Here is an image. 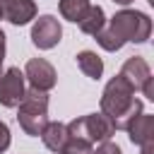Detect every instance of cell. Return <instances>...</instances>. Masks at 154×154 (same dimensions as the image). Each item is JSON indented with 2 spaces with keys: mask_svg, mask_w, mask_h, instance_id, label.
Here are the masks:
<instances>
[{
  "mask_svg": "<svg viewBox=\"0 0 154 154\" xmlns=\"http://www.w3.org/2000/svg\"><path fill=\"white\" fill-rule=\"evenodd\" d=\"M152 34V19L140 10H120L113 14L111 24L96 34V41L103 51H120L128 41L144 43Z\"/></svg>",
  "mask_w": 154,
  "mask_h": 154,
  "instance_id": "6da1fadb",
  "label": "cell"
},
{
  "mask_svg": "<svg viewBox=\"0 0 154 154\" xmlns=\"http://www.w3.org/2000/svg\"><path fill=\"white\" fill-rule=\"evenodd\" d=\"M17 120L26 135L38 137L48 123V94L34 87L26 89L17 106Z\"/></svg>",
  "mask_w": 154,
  "mask_h": 154,
  "instance_id": "7a4b0ae2",
  "label": "cell"
},
{
  "mask_svg": "<svg viewBox=\"0 0 154 154\" xmlns=\"http://www.w3.org/2000/svg\"><path fill=\"white\" fill-rule=\"evenodd\" d=\"M116 132L113 128V120L106 116V113H89V116H82V118H75L72 123H67V135L72 137H82L91 144H101L106 140H111Z\"/></svg>",
  "mask_w": 154,
  "mask_h": 154,
  "instance_id": "3957f363",
  "label": "cell"
},
{
  "mask_svg": "<svg viewBox=\"0 0 154 154\" xmlns=\"http://www.w3.org/2000/svg\"><path fill=\"white\" fill-rule=\"evenodd\" d=\"M135 101V89L130 87V82L125 79V77H120V75H116L108 84H106V89H103V94H101V113H106L111 120H118L125 111H128V106ZM116 128V125H113Z\"/></svg>",
  "mask_w": 154,
  "mask_h": 154,
  "instance_id": "277c9868",
  "label": "cell"
},
{
  "mask_svg": "<svg viewBox=\"0 0 154 154\" xmlns=\"http://www.w3.org/2000/svg\"><path fill=\"white\" fill-rule=\"evenodd\" d=\"M120 77H125L132 89H142V94L147 99H154V84H152L154 77H152V70L144 58H140V55L128 58L120 67Z\"/></svg>",
  "mask_w": 154,
  "mask_h": 154,
  "instance_id": "5b68a950",
  "label": "cell"
},
{
  "mask_svg": "<svg viewBox=\"0 0 154 154\" xmlns=\"http://www.w3.org/2000/svg\"><path fill=\"white\" fill-rule=\"evenodd\" d=\"M24 91V72L19 67H10L0 75V103L5 108H17Z\"/></svg>",
  "mask_w": 154,
  "mask_h": 154,
  "instance_id": "8992f818",
  "label": "cell"
},
{
  "mask_svg": "<svg viewBox=\"0 0 154 154\" xmlns=\"http://www.w3.org/2000/svg\"><path fill=\"white\" fill-rule=\"evenodd\" d=\"M60 36H63V26H60V22H58L53 14L38 17V19L34 22V26H31V41H34V46L41 48V51H48V48L58 46Z\"/></svg>",
  "mask_w": 154,
  "mask_h": 154,
  "instance_id": "52a82bcc",
  "label": "cell"
},
{
  "mask_svg": "<svg viewBox=\"0 0 154 154\" xmlns=\"http://www.w3.org/2000/svg\"><path fill=\"white\" fill-rule=\"evenodd\" d=\"M55 67L43 60V58H31L24 67V79H29V84L34 89H41V91H48L55 87Z\"/></svg>",
  "mask_w": 154,
  "mask_h": 154,
  "instance_id": "ba28073f",
  "label": "cell"
},
{
  "mask_svg": "<svg viewBox=\"0 0 154 154\" xmlns=\"http://www.w3.org/2000/svg\"><path fill=\"white\" fill-rule=\"evenodd\" d=\"M0 12H2V19L22 26L36 17V5L34 0H0Z\"/></svg>",
  "mask_w": 154,
  "mask_h": 154,
  "instance_id": "9c48e42d",
  "label": "cell"
},
{
  "mask_svg": "<svg viewBox=\"0 0 154 154\" xmlns=\"http://www.w3.org/2000/svg\"><path fill=\"white\" fill-rule=\"evenodd\" d=\"M125 130H128L132 144L144 147V144L154 142V116H152V113H140Z\"/></svg>",
  "mask_w": 154,
  "mask_h": 154,
  "instance_id": "30bf717a",
  "label": "cell"
},
{
  "mask_svg": "<svg viewBox=\"0 0 154 154\" xmlns=\"http://www.w3.org/2000/svg\"><path fill=\"white\" fill-rule=\"evenodd\" d=\"M67 125H63V123H46V128H43V132H41V140H43V144L51 149V152H60L63 149V144L67 142Z\"/></svg>",
  "mask_w": 154,
  "mask_h": 154,
  "instance_id": "8fae6325",
  "label": "cell"
},
{
  "mask_svg": "<svg viewBox=\"0 0 154 154\" xmlns=\"http://www.w3.org/2000/svg\"><path fill=\"white\" fill-rule=\"evenodd\" d=\"M77 24H79V29H82L84 34L96 36V34L106 26V14H103V10H101L99 5H91V7L87 10V14H84Z\"/></svg>",
  "mask_w": 154,
  "mask_h": 154,
  "instance_id": "7c38bea8",
  "label": "cell"
},
{
  "mask_svg": "<svg viewBox=\"0 0 154 154\" xmlns=\"http://www.w3.org/2000/svg\"><path fill=\"white\" fill-rule=\"evenodd\" d=\"M77 65H79V70H82L87 77H91V79H99V77L103 75V60H101L94 51H82V53H77Z\"/></svg>",
  "mask_w": 154,
  "mask_h": 154,
  "instance_id": "4fadbf2b",
  "label": "cell"
},
{
  "mask_svg": "<svg viewBox=\"0 0 154 154\" xmlns=\"http://www.w3.org/2000/svg\"><path fill=\"white\" fill-rule=\"evenodd\" d=\"M60 14L67 19V22H79L84 14H87V10L91 7V2L89 0H60Z\"/></svg>",
  "mask_w": 154,
  "mask_h": 154,
  "instance_id": "5bb4252c",
  "label": "cell"
},
{
  "mask_svg": "<svg viewBox=\"0 0 154 154\" xmlns=\"http://www.w3.org/2000/svg\"><path fill=\"white\" fill-rule=\"evenodd\" d=\"M58 154H94V144L82 140V137H67V142L63 144V149Z\"/></svg>",
  "mask_w": 154,
  "mask_h": 154,
  "instance_id": "9a60e30c",
  "label": "cell"
},
{
  "mask_svg": "<svg viewBox=\"0 0 154 154\" xmlns=\"http://www.w3.org/2000/svg\"><path fill=\"white\" fill-rule=\"evenodd\" d=\"M140 113H142V101H140V99H135V101L128 106V111H125V113H123L118 120H113L116 130H125V128H128V125H130V123H132V120H135Z\"/></svg>",
  "mask_w": 154,
  "mask_h": 154,
  "instance_id": "2e32d148",
  "label": "cell"
},
{
  "mask_svg": "<svg viewBox=\"0 0 154 154\" xmlns=\"http://www.w3.org/2000/svg\"><path fill=\"white\" fill-rule=\"evenodd\" d=\"M94 154H123V152H120V147H118L116 142L106 140V142H101V144L96 147V152H94Z\"/></svg>",
  "mask_w": 154,
  "mask_h": 154,
  "instance_id": "e0dca14e",
  "label": "cell"
},
{
  "mask_svg": "<svg viewBox=\"0 0 154 154\" xmlns=\"http://www.w3.org/2000/svg\"><path fill=\"white\" fill-rule=\"evenodd\" d=\"M7 147H10V128L0 120V154H2Z\"/></svg>",
  "mask_w": 154,
  "mask_h": 154,
  "instance_id": "ac0fdd59",
  "label": "cell"
},
{
  "mask_svg": "<svg viewBox=\"0 0 154 154\" xmlns=\"http://www.w3.org/2000/svg\"><path fill=\"white\" fill-rule=\"evenodd\" d=\"M2 60H5V34L0 29V70H2ZM2 75V72H0Z\"/></svg>",
  "mask_w": 154,
  "mask_h": 154,
  "instance_id": "d6986e66",
  "label": "cell"
},
{
  "mask_svg": "<svg viewBox=\"0 0 154 154\" xmlns=\"http://www.w3.org/2000/svg\"><path fill=\"white\" fill-rule=\"evenodd\" d=\"M140 154H154V142H149V144H144Z\"/></svg>",
  "mask_w": 154,
  "mask_h": 154,
  "instance_id": "ffe728a7",
  "label": "cell"
},
{
  "mask_svg": "<svg viewBox=\"0 0 154 154\" xmlns=\"http://www.w3.org/2000/svg\"><path fill=\"white\" fill-rule=\"evenodd\" d=\"M113 2H118V5H130V2H135V0H113Z\"/></svg>",
  "mask_w": 154,
  "mask_h": 154,
  "instance_id": "44dd1931",
  "label": "cell"
},
{
  "mask_svg": "<svg viewBox=\"0 0 154 154\" xmlns=\"http://www.w3.org/2000/svg\"><path fill=\"white\" fill-rule=\"evenodd\" d=\"M0 19H2V12H0Z\"/></svg>",
  "mask_w": 154,
  "mask_h": 154,
  "instance_id": "7402d4cb",
  "label": "cell"
}]
</instances>
